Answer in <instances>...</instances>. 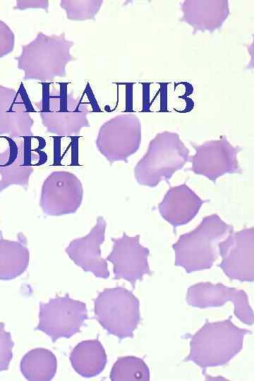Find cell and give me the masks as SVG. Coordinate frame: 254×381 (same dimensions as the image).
Returning a JSON list of instances; mask_svg holds the SVG:
<instances>
[{"label": "cell", "instance_id": "obj_1", "mask_svg": "<svg viewBox=\"0 0 254 381\" xmlns=\"http://www.w3.org/2000/svg\"><path fill=\"white\" fill-rule=\"evenodd\" d=\"M251 331L236 326L229 318L218 322L206 320L191 337L185 361L205 370L228 363L243 347L244 337Z\"/></svg>", "mask_w": 254, "mask_h": 381}, {"label": "cell", "instance_id": "obj_2", "mask_svg": "<svg viewBox=\"0 0 254 381\" xmlns=\"http://www.w3.org/2000/svg\"><path fill=\"white\" fill-rule=\"evenodd\" d=\"M73 41L65 33L47 35L39 32L30 42L21 47L16 57L18 68L24 72L25 80L52 81L66 74V65L74 60L71 49Z\"/></svg>", "mask_w": 254, "mask_h": 381}, {"label": "cell", "instance_id": "obj_3", "mask_svg": "<svg viewBox=\"0 0 254 381\" xmlns=\"http://www.w3.org/2000/svg\"><path fill=\"white\" fill-rule=\"evenodd\" d=\"M231 231L233 226L217 214L204 217L195 229L180 236L173 244L174 265L187 273L210 269L217 258V245Z\"/></svg>", "mask_w": 254, "mask_h": 381}, {"label": "cell", "instance_id": "obj_4", "mask_svg": "<svg viewBox=\"0 0 254 381\" xmlns=\"http://www.w3.org/2000/svg\"><path fill=\"white\" fill-rule=\"evenodd\" d=\"M189 150L176 133H158L135 167V177L143 186L155 187L168 181L188 159Z\"/></svg>", "mask_w": 254, "mask_h": 381}, {"label": "cell", "instance_id": "obj_5", "mask_svg": "<svg viewBox=\"0 0 254 381\" xmlns=\"http://www.w3.org/2000/svg\"><path fill=\"white\" fill-rule=\"evenodd\" d=\"M96 320L108 333L120 339L132 338L139 324L140 303L129 290L106 288L94 299Z\"/></svg>", "mask_w": 254, "mask_h": 381}, {"label": "cell", "instance_id": "obj_6", "mask_svg": "<svg viewBox=\"0 0 254 381\" xmlns=\"http://www.w3.org/2000/svg\"><path fill=\"white\" fill-rule=\"evenodd\" d=\"M87 318L85 303L66 294L50 298L47 303H40L39 323L35 329L45 333L55 342L80 332Z\"/></svg>", "mask_w": 254, "mask_h": 381}, {"label": "cell", "instance_id": "obj_7", "mask_svg": "<svg viewBox=\"0 0 254 381\" xmlns=\"http://www.w3.org/2000/svg\"><path fill=\"white\" fill-rule=\"evenodd\" d=\"M140 128L136 116L131 114L116 116L101 126L97 147L110 162L126 161L140 146Z\"/></svg>", "mask_w": 254, "mask_h": 381}, {"label": "cell", "instance_id": "obj_8", "mask_svg": "<svg viewBox=\"0 0 254 381\" xmlns=\"http://www.w3.org/2000/svg\"><path fill=\"white\" fill-rule=\"evenodd\" d=\"M222 262L218 266L230 279L241 282L254 280V229L231 231L217 244Z\"/></svg>", "mask_w": 254, "mask_h": 381}, {"label": "cell", "instance_id": "obj_9", "mask_svg": "<svg viewBox=\"0 0 254 381\" xmlns=\"http://www.w3.org/2000/svg\"><path fill=\"white\" fill-rule=\"evenodd\" d=\"M186 299L189 306L198 308L219 307L231 301L234 305V315L241 322L248 325L254 322L253 312L243 290L222 283L200 282L188 289Z\"/></svg>", "mask_w": 254, "mask_h": 381}, {"label": "cell", "instance_id": "obj_10", "mask_svg": "<svg viewBox=\"0 0 254 381\" xmlns=\"http://www.w3.org/2000/svg\"><path fill=\"white\" fill-rule=\"evenodd\" d=\"M114 246L105 259L114 265V279H123L133 288L145 274H151L148 263L150 250L140 243V235L129 236L123 234L118 238H111Z\"/></svg>", "mask_w": 254, "mask_h": 381}, {"label": "cell", "instance_id": "obj_11", "mask_svg": "<svg viewBox=\"0 0 254 381\" xmlns=\"http://www.w3.org/2000/svg\"><path fill=\"white\" fill-rule=\"evenodd\" d=\"M191 170L215 181L225 174L239 173L237 154L240 149L232 145L226 138L210 140L194 146Z\"/></svg>", "mask_w": 254, "mask_h": 381}, {"label": "cell", "instance_id": "obj_12", "mask_svg": "<svg viewBox=\"0 0 254 381\" xmlns=\"http://www.w3.org/2000/svg\"><path fill=\"white\" fill-rule=\"evenodd\" d=\"M31 111L35 109L23 83L18 91L0 85V135L16 138L33 135Z\"/></svg>", "mask_w": 254, "mask_h": 381}, {"label": "cell", "instance_id": "obj_13", "mask_svg": "<svg viewBox=\"0 0 254 381\" xmlns=\"http://www.w3.org/2000/svg\"><path fill=\"white\" fill-rule=\"evenodd\" d=\"M42 192V208L49 215L74 212L83 197L80 181L66 171H56L49 175L44 181Z\"/></svg>", "mask_w": 254, "mask_h": 381}, {"label": "cell", "instance_id": "obj_14", "mask_svg": "<svg viewBox=\"0 0 254 381\" xmlns=\"http://www.w3.org/2000/svg\"><path fill=\"white\" fill-rule=\"evenodd\" d=\"M106 222L99 217L96 225L85 237L73 240L66 248L70 258L85 272H91L96 277H109L108 265L101 257L100 246L104 241Z\"/></svg>", "mask_w": 254, "mask_h": 381}, {"label": "cell", "instance_id": "obj_15", "mask_svg": "<svg viewBox=\"0 0 254 381\" xmlns=\"http://www.w3.org/2000/svg\"><path fill=\"white\" fill-rule=\"evenodd\" d=\"M205 202L187 185L171 188L158 205L162 217L176 227L190 222Z\"/></svg>", "mask_w": 254, "mask_h": 381}, {"label": "cell", "instance_id": "obj_16", "mask_svg": "<svg viewBox=\"0 0 254 381\" xmlns=\"http://www.w3.org/2000/svg\"><path fill=\"white\" fill-rule=\"evenodd\" d=\"M183 19L200 30L213 31L220 28L229 15L227 1H185Z\"/></svg>", "mask_w": 254, "mask_h": 381}, {"label": "cell", "instance_id": "obj_17", "mask_svg": "<svg viewBox=\"0 0 254 381\" xmlns=\"http://www.w3.org/2000/svg\"><path fill=\"white\" fill-rule=\"evenodd\" d=\"M18 241L4 239L0 231V280H11L21 275L29 265V250L25 237Z\"/></svg>", "mask_w": 254, "mask_h": 381}, {"label": "cell", "instance_id": "obj_18", "mask_svg": "<svg viewBox=\"0 0 254 381\" xmlns=\"http://www.w3.org/2000/svg\"><path fill=\"white\" fill-rule=\"evenodd\" d=\"M71 365L84 377H93L104 370L107 363L105 350L98 339L80 342L70 354Z\"/></svg>", "mask_w": 254, "mask_h": 381}, {"label": "cell", "instance_id": "obj_19", "mask_svg": "<svg viewBox=\"0 0 254 381\" xmlns=\"http://www.w3.org/2000/svg\"><path fill=\"white\" fill-rule=\"evenodd\" d=\"M20 368L23 376L30 381H49L55 375L56 358L49 350L37 348L23 357Z\"/></svg>", "mask_w": 254, "mask_h": 381}, {"label": "cell", "instance_id": "obj_20", "mask_svg": "<svg viewBox=\"0 0 254 381\" xmlns=\"http://www.w3.org/2000/svg\"><path fill=\"white\" fill-rule=\"evenodd\" d=\"M40 116L47 131L57 136H78L83 128L90 126L87 113L83 111H45Z\"/></svg>", "mask_w": 254, "mask_h": 381}, {"label": "cell", "instance_id": "obj_21", "mask_svg": "<svg viewBox=\"0 0 254 381\" xmlns=\"http://www.w3.org/2000/svg\"><path fill=\"white\" fill-rule=\"evenodd\" d=\"M68 83H42V97L35 103L40 112L80 111L78 99L68 92Z\"/></svg>", "mask_w": 254, "mask_h": 381}, {"label": "cell", "instance_id": "obj_22", "mask_svg": "<svg viewBox=\"0 0 254 381\" xmlns=\"http://www.w3.org/2000/svg\"><path fill=\"white\" fill-rule=\"evenodd\" d=\"M110 379L113 381H149L150 370L142 358L120 357L111 368Z\"/></svg>", "mask_w": 254, "mask_h": 381}, {"label": "cell", "instance_id": "obj_23", "mask_svg": "<svg viewBox=\"0 0 254 381\" xmlns=\"http://www.w3.org/2000/svg\"><path fill=\"white\" fill-rule=\"evenodd\" d=\"M18 155L15 161L23 167L39 166L47 162V155L42 150L45 147V140L40 136H24L17 138Z\"/></svg>", "mask_w": 254, "mask_h": 381}, {"label": "cell", "instance_id": "obj_24", "mask_svg": "<svg viewBox=\"0 0 254 381\" xmlns=\"http://www.w3.org/2000/svg\"><path fill=\"white\" fill-rule=\"evenodd\" d=\"M54 164H78V136H54Z\"/></svg>", "mask_w": 254, "mask_h": 381}, {"label": "cell", "instance_id": "obj_25", "mask_svg": "<svg viewBox=\"0 0 254 381\" xmlns=\"http://www.w3.org/2000/svg\"><path fill=\"white\" fill-rule=\"evenodd\" d=\"M102 1H61L60 6L66 13L67 18L84 20L93 18L99 11Z\"/></svg>", "mask_w": 254, "mask_h": 381}, {"label": "cell", "instance_id": "obj_26", "mask_svg": "<svg viewBox=\"0 0 254 381\" xmlns=\"http://www.w3.org/2000/svg\"><path fill=\"white\" fill-rule=\"evenodd\" d=\"M32 171L31 167L20 166L16 162L8 167H0V192L11 184H24Z\"/></svg>", "mask_w": 254, "mask_h": 381}, {"label": "cell", "instance_id": "obj_27", "mask_svg": "<svg viewBox=\"0 0 254 381\" xmlns=\"http://www.w3.org/2000/svg\"><path fill=\"white\" fill-rule=\"evenodd\" d=\"M13 346L11 333L5 329V325L0 322V372L8 369L13 358Z\"/></svg>", "mask_w": 254, "mask_h": 381}, {"label": "cell", "instance_id": "obj_28", "mask_svg": "<svg viewBox=\"0 0 254 381\" xmlns=\"http://www.w3.org/2000/svg\"><path fill=\"white\" fill-rule=\"evenodd\" d=\"M18 155L16 141L13 138L0 135V167L12 164L16 160Z\"/></svg>", "mask_w": 254, "mask_h": 381}, {"label": "cell", "instance_id": "obj_29", "mask_svg": "<svg viewBox=\"0 0 254 381\" xmlns=\"http://www.w3.org/2000/svg\"><path fill=\"white\" fill-rule=\"evenodd\" d=\"M15 36L7 24L0 20V58L13 50Z\"/></svg>", "mask_w": 254, "mask_h": 381}, {"label": "cell", "instance_id": "obj_30", "mask_svg": "<svg viewBox=\"0 0 254 381\" xmlns=\"http://www.w3.org/2000/svg\"><path fill=\"white\" fill-rule=\"evenodd\" d=\"M79 110L83 112L100 111L96 99L92 93L89 83L87 84L83 95L78 98Z\"/></svg>", "mask_w": 254, "mask_h": 381}, {"label": "cell", "instance_id": "obj_31", "mask_svg": "<svg viewBox=\"0 0 254 381\" xmlns=\"http://www.w3.org/2000/svg\"><path fill=\"white\" fill-rule=\"evenodd\" d=\"M48 6V1H18L16 8L20 10L28 8H40L47 10Z\"/></svg>", "mask_w": 254, "mask_h": 381}]
</instances>
